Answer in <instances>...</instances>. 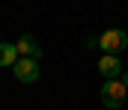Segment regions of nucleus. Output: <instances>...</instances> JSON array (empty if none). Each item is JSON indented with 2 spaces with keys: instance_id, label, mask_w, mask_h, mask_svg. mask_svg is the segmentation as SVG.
Returning <instances> with one entry per match:
<instances>
[{
  "instance_id": "f257e3e1",
  "label": "nucleus",
  "mask_w": 128,
  "mask_h": 110,
  "mask_svg": "<svg viewBox=\"0 0 128 110\" xmlns=\"http://www.w3.org/2000/svg\"><path fill=\"white\" fill-rule=\"evenodd\" d=\"M125 95H128V86L122 83V77H113V80H104V86H101V104L110 110L122 107L125 104Z\"/></svg>"
},
{
  "instance_id": "f03ea898",
  "label": "nucleus",
  "mask_w": 128,
  "mask_h": 110,
  "mask_svg": "<svg viewBox=\"0 0 128 110\" xmlns=\"http://www.w3.org/2000/svg\"><path fill=\"white\" fill-rule=\"evenodd\" d=\"M98 48H101L104 54H113V57H119V54L128 48V33H125V30H119V27H113V30H104V33L98 36Z\"/></svg>"
},
{
  "instance_id": "7ed1b4c3",
  "label": "nucleus",
  "mask_w": 128,
  "mask_h": 110,
  "mask_svg": "<svg viewBox=\"0 0 128 110\" xmlns=\"http://www.w3.org/2000/svg\"><path fill=\"white\" fill-rule=\"evenodd\" d=\"M12 72H15V77L21 80V83H36L39 80V60H33V57H21L15 66H12Z\"/></svg>"
},
{
  "instance_id": "20e7f679",
  "label": "nucleus",
  "mask_w": 128,
  "mask_h": 110,
  "mask_svg": "<svg viewBox=\"0 0 128 110\" xmlns=\"http://www.w3.org/2000/svg\"><path fill=\"white\" fill-rule=\"evenodd\" d=\"M122 63H119V57H113V54H101V60H98V74L104 77V80H113V77H122Z\"/></svg>"
},
{
  "instance_id": "39448f33",
  "label": "nucleus",
  "mask_w": 128,
  "mask_h": 110,
  "mask_svg": "<svg viewBox=\"0 0 128 110\" xmlns=\"http://www.w3.org/2000/svg\"><path fill=\"white\" fill-rule=\"evenodd\" d=\"M18 45V51H21V57H33V60H39L42 57V48H39V42L30 36V33H24V36L15 42Z\"/></svg>"
},
{
  "instance_id": "423d86ee",
  "label": "nucleus",
  "mask_w": 128,
  "mask_h": 110,
  "mask_svg": "<svg viewBox=\"0 0 128 110\" xmlns=\"http://www.w3.org/2000/svg\"><path fill=\"white\" fill-rule=\"evenodd\" d=\"M18 60H21V51H18V45L0 42V66H3V69H12Z\"/></svg>"
},
{
  "instance_id": "0eeeda50",
  "label": "nucleus",
  "mask_w": 128,
  "mask_h": 110,
  "mask_svg": "<svg viewBox=\"0 0 128 110\" xmlns=\"http://www.w3.org/2000/svg\"><path fill=\"white\" fill-rule=\"evenodd\" d=\"M122 83H125V86H128V72H122Z\"/></svg>"
}]
</instances>
